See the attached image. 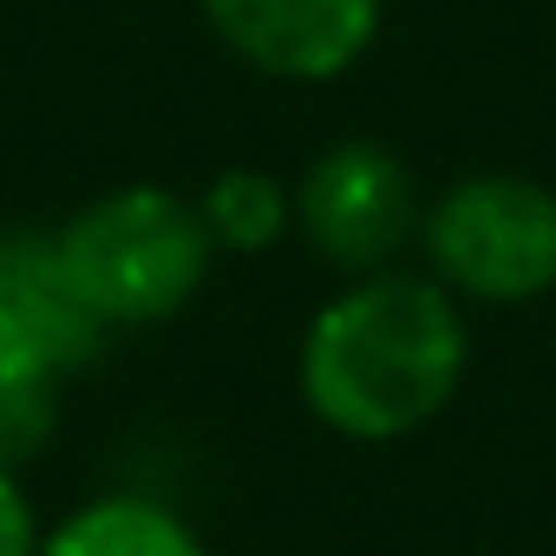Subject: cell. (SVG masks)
I'll return each instance as SVG.
<instances>
[{
  "instance_id": "1",
  "label": "cell",
  "mask_w": 556,
  "mask_h": 556,
  "mask_svg": "<svg viewBox=\"0 0 556 556\" xmlns=\"http://www.w3.org/2000/svg\"><path fill=\"white\" fill-rule=\"evenodd\" d=\"M471 374L465 302L426 268H374L308 315L295 348V387L315 426L354 445H393L426 432Z\"/></svg>"
},
{
  "instance_id": "2",
  "label": "cell",
  "mask_w": 556,
  "mask_h": 556,
  "mask_svg": "<svg viewBox=\"0 0 556 556\" xmlns=\"http://www.w3.org/2000/svg\"><path fill=\"white\" fill-rule=\"evenodd\" d=\"M53 242L105 334L177 321L216 268V242L203 229L197 197H177L164 184H118L79 203L53 229Z\"/></svg>"
},
{
  "instance_id": "3",
  "label": "cell",
  "mask_w": 556,
  "mask_h": 556,
  "mask_svg": "<svg viewBox=\"0 0 556 556\" xmlns=\"http://www.w3.org/2000/svg\"><path fill=\"white\" fill-rule=\"evenodd\" d=\"M419 255L458 302L523 308L556 289V190L517 170H471L426 203Z\"/></svg>"
},
{
  "instance_id": "4",
  "label": "cell",
  "mask_w": 556,
  "mask_h": 556,
  "mask_svg": "<svg viewBox=\"0 0 556 556\" xmlns=\"http://www.w3.org/2000/svg\"><path fill=\"white\" fill-rule=\"evenodd\" d=\"M289 197H295V236L341 282L400 268V255L419 249V216H426L419 177L380 138H341L315 151L308 170L289 184Z\"/></svg>"
},
{
  "instance_id": "5",
  "label": "cell",
  "mask_w": 556,
  "mask_h": 556,
  "mask_svg": "<svg viewBox=\"0 0 556 556\" xmlns=\"http://www.w3.org/2000/svg\"><path fill=\"white\" fill-rule=\"evenodd\" d=\"M387 0H203L210 34L282 86H328L380 40Z\"/></svg>"
},
{
  "instance_id": "6",
  "label": "cell",
  "mask_w": 556,
  "mask_h": 556,
  "mask_svg": "<svg viewBox=\"0 0 556 556\" xmlns=\"http://www.w3.org/2000/svg\"><path fill=\"white\" fill-rule=\"evenodd\" d=\"M105 321L79 302L53 229H0V367L73 380L99 361Z\"/></svg>"
},
{
  "instance_id": "7",
  "label": "cell",
  "mask_w": 556,
  "mask_h": 556,
  "mask_svg": "<svg viewBox=\"0 0 556 556\" xmlns=\"http://www.w3.org/2000/svg\"><path fill=\"white\" fill-rule=\"evenodd\" d=\"M40 556H210L203 530L170 510L151 491H105L66 510L47 536Z\"/></svg>"
},
{
  "instance_id": "8",
  "label": "cell",
  "mask_w": 556,
  "mask_h": 556,
  "mask_svg": "<svg viewBox=\"0 0 556 556\" xmlns=\"http://www.w3.org/2000/svg\"><path fill=\"white\" fill-rule=\"evenodd\" d=\"M197 210H203L210 242L229 249V255L275 249V242L295 229V197H289V184H282V177H268V170H255V164H229V170H216V177L203 184Z\"/></svg>"
},
{
  "instance_id": "9",
  "label": "cell",
  "mask_w": 556,
  "mask_h": 556,
  "mask_svg": "<svg viewBox=\"0 0 556 556\" xmlns=\"http://www.w3.org/2000/svg\"><path fill=\"white\" fill-rule=\"evenodd\" d=\"M60 380L47 374H21V367H0V465L21 471L34 465L53 432H60Z\"/></svg>"
},
{
  "instance_id": "10",
  "label": "cell",
  "mask_w": 556,
  "mask_h": 556,
  "mask_svg": "<svg viewBox=\"0 0 556 556\" xmlns=\"http://www.w3.org/2000/svg\"><path fill=\"white\" fill-rule=\"evenodd\" d=\"M40 510L21 484V471L0 465V556H40Z\"/></svg>"
}]
</instances>
